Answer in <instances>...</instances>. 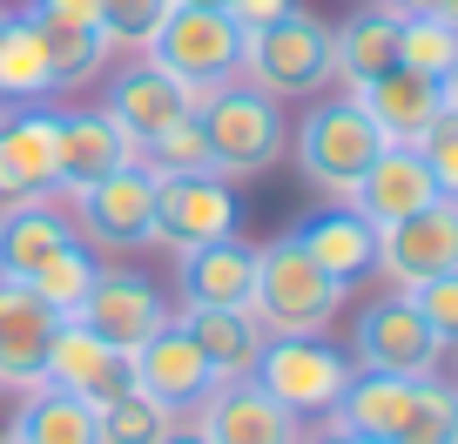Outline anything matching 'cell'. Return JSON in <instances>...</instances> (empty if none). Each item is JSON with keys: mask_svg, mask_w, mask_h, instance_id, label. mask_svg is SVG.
Masks as SVG:
<instances>
[{"mask_svg": "<svg viewBox=\"0 0 458 444\" xmlns=\"http://www.w3.org/2000/svg\"><path fill=\"white\" fill-rule=\"evenodd\" d=\"M196 121L209 135V169L223 182H243V175H263L276 155L290 148V121H284V101L250 88L243 74L196 101Z\"/></svg>", "mask_w": 458, "mask_h": 444, "instance_id": "cell-1", "label": "cell"}, {"mask_svg": "<svg viewBox=\"0 0 458 444\" xmlns=\"http://www.w3.org/2000/svg\"><path fill=\"white\" fill-rule=\"evenodd\" d=\"M344 297H351V283H337L324 263H310L290 236L257 249V297H250V310H257L263 337H324L330 316L344 310Z\"/></svg>", "mask_w": 458, "mask_h": 444, "instance_id": "cell-2", "label": "cell"}, {"mask_svg": "<svg viewBox=\"0 0 458 444\" xmlns=\"http://www.w3.org/2000/svg\"><path fill=\"white\" fill-rule=\"evenodd\" d=\"M243 81L263 88L276 101H303V95H324L337 81V54H330V28L303 7H290L276 28L250 34L243 41Z\"/></svg>", "mask_w": 458, "mask_h": 444, "instance_id": "cell-3", "label": "cell"}, {"mask_svg": "<svg viewBox=\"0 0 458 444\" xmlns=\"http://www.w3.org/2000/svg\"><path fill=\"white\" fill-rule=\"evenodd\" d=\"M377 148H385V135L371 129V115H364L358 101H317L310 115H303V129L290 135V155H297L303 182L324 188V196H351L358 188V175L377 162Z\"/></svg>", "mask_w": 458, "mask_h": 444, "instance_id": "cell-4", "label": "cell"}, {"mask_svg": "<svg viewBox=\"0 0 458 444\" xmlns=\"http://www.w3.org/2000/svg\"><path fill=\"white\" fill-rule=\"evenodd\" d=\"M142 54L202 101L209 88H223V81L243 74V28H236L223 7H175Z\"/></svg>", "mask_w": 458, "mask_h": 444, "instance_id": "cell-5", "label": "cell"}, {"mask_svg": "<svg viewBox=\"0 0 458 444\" xmlns=\"http://www.w3.org/2000/svg\"><path fill=\"white\" fill-rule=\"evenodd\" d=\"M250 377H257L290 417H330V404L344 398V384L358 371H351V357H344L337 344H324V337H270Z\"/></svg>", "mask_w": 458, "mask_h": 444, "instance_id": "cell-6", "label": "cell"}, {"mask_svg": "<svg viewBox=\"0 0 458 444\" xmlns=\"http://www.w3.org/2000/svg\"><path fill=\"white\" fill-rule=\"evenodd\" d=\"M445 337L431 330V316L418 310L404 289L364 303L358 310V344H351V364L358 371H385V377H438Z\"/></svg>", "mask_w": 458, "mask_h": 444, "instance_id": "cell-7", "label": "cell"}, {"mask_svg": "<svg viewBox=\"0 0 458 444\" xmlns=\"http://www.w3.org/2000/svg\"><path fill=\"white\" fill-rule=\"evenodd\" d=\"M68 215L88 249H148L156 243V169L148 162L114 169L108 182L68 196Z\"/></svg>", "mask_w": 458, "mask_h": 444, "instance_id": "cell-8", "label": "cell"}, {"mask_svg": "<svg viewBox=\"0 0 458 444\" xmlns=\"http://www.w3.org/2000/svg\"><path fill=\"white\" fill-rule=\"evenodd\" d=\"M452 270H458V196H438L431 209L377 230V276H385L391 289L411 297L418 283L452 276Z\"/></svg>", "mask_w": 458, "mask_h": 444, "instance_id": "cell-9", "label": "cell"}, {"mask_svg": "<svg viewBox=\"0 0 458 444\" xmlns=\"http://www.w3.org/2000/svg\"><path fill=\"white\" fill-rule=\"evenodd\" d=\"M236 236V188L216 169L196 175H156V243L162 249H202Z\"/></svg>", "mask_w": 458, "mask_h": 444, "instance_id": "cell-10", "label": "cell"}, {"mask_svg": "<svg viewBox=\"0 0 458 444\" xmlns=\"http://www.w3.org/2000/svg\"><path fill=\"white\" fill-rule=\"evenodd\" d=\"M74 323H88L101 344H114V350H129V357H135V350L169 323V303H162V289L148 283L142 270H114V263H101V276H95V289H88V303L74 310Z\"/></svg>", "mask_w": 458, "mask_h": 444, "instance_id": "cell-11", "label": "cell"}, {"mask_svg": "<svg viewBox=\"0 0 458 444\" xmlns=\"http://www.w3.org/2000/svg\"><path fill=\"white\" fill-rule=\"evenodd\" d=\"M41 384H55V390H68V398H81V404L101 411L108 398H122V390L135 384V357L114 350V344H101L88 323L61 316L55 344H47V364H41Z\"/></svg>", "mask_w": 458, "mask_h": 444, "instance_id": "cell-12", "label": "cell"}, {"mask_svg": "<svg viewBox=\"0 0 458 444\" xmlns=\"http://www.w3.org/2000/svg\"><path fill=\"white\" fill-rule=\"evenodd\" d=\"M129 162H142V148L114 129L101 108H68V115H55V196L61 202L95 188V182H108V175L129 169Z\"/></svg>", "mask_w": 458, "mask_h": 444, "instance_id": "cell-13", "label": "cell"}, {"mask_svg": "<svg viewBox=\"0 0 458 444\" xmlns=\"http://www.w3.org/2000/svg\"><path fill=\"white\" fill-rule=\"evenodd\" d=\"M101 115L114 121V129L129 135L135 148H148L156 135H169L182 115H196V95H189L175 74H162L156 61H129V68L108 81V95H101Z\"/></svg>", "mask_w": 458, "mask_h": 444, "instance_id": "cell-14", "label": "cell"}, {"mask_svg": "<svg viewBox=\"0 0 458 444\" xmlns=\"http://www.w3.org/2000/svg\"><path fill=\"white\" fill-rule=\"evenodd\" d=\"M189 417L202 424L209 444H297L303 438V417H290L257 377H229V384H216Z\"/></svg>", "mask_w": 458, "mask_h": 444, "instance_id": "cell-15", "label": "cell"}, {"mask_svg": "<svg viewBox=\"0 0 458 444\" xmlns=\"http://www.w3.org/2000/svg\"><path fill=\"white\" fill-rule=\"evenodd\" d=\"M55 196V108H7L0 115V209Z\"/></svg>", "mask_w": 458, "mask_h": 444, "instance_id": "cell-16", "label": "cell"}, {"mask_svg": "<svg viewBox=\"0 0 458 444\" xmlns=\"http://www.w3.org/2000/svg\"><path fill=\"white\" fill-rule=\"evenodd\" d=\"M438 202V182H431V169H425V155L418 148H377V162L358 175V188L344 196V209H358L371 230H391V222H404V215H418V209H431Z\"/></svg>", "mask_w": 458, "mask_h": 444, "instance_id": "cell-17", "label": "cell"}, {"mask_svg": "<svg viewBox=\"0 0 458 444\" xmlns=\"http://www.w3.org/2000/svg\"><path fill=\"white\" fill-rule=\"evenodd\" d=\"M175 289H182V310H250V297H257V243L223 236V243L182 249Z\"/></svg>", "mask_w": 458, "mask_h": 444, "instance_id": "cell-18", "label": "cell"}, {"mask_svg": "<svg viewBox=\"0 0 458 444\" xmlns=\"http://www.w3.org/2000/svg\"><path fill=\"white\" fill-rule=\"evenodd\" d=\"M55 323L61 316L47 310L21 276H0V390H34L41 384Z\"/></svg>", "mask_w": 458, "mask_h": 444, "instance_id": "cell-19", "label": "cell"}, {"mask_svg": "<svg viewBox=\"0 0 458 444\" xmlns=\"http://www.w3.org/2000/svg\"><path fill=\"white\" fill-rule=\"evenodd\" d=\"M135 384H142L156 404H169L175 417H189V411L216 390V371L202 364V350L189 344V330L169 316V323H162L156 337L135 350Z\"/></svg>", "mask_w": 458, "mask_h": 444, "instance_id": "cell-20", "label": "cell"}, {"mask_svg": "<svg viewBox=\"0 0 458 444\" xmlns=\"http://www.w3.org/2000/svg\"><path fill=\"white\" fill-rule=\"evenodd\" d=\"M371 115V129L385 135L391 148H418V135L438 121V108H445V81H431V74H418V68H391V74H377L371 88H358L351 95Z\"/></svg>", "mask_w": 458, "mask_h": 444, "instance_id": "cell-21", "label": "cell"}, {"mask_svg": "<svg viewBox=\"0 0 458 444\" xmlns=\"http://www.w3.org/2000/svg\"><path fill=\"white\" fill-rule=\"evenodd\" d=\"M68 243H74V215H68L61 196L0 209V276H21V283H28V276Z\"/></svg>", "mask_w": 458, "mask_h": 444, "instance_id": "cell-22", "label": "cell"}, {"mask_svg": "<svg viewBox=\"0 0 458 444\" xmlns=\"http://www.w3.org/2000/svg\"><path fill=\"white\" fill-rule=\"evenodd\" d=\"M398 34H404V14L398 7H364V14H351L344 28H330V54H337V81L358 95V88H371L377 74L398 68Z\"/></svg>", "mask_w": 458, "mask_h": 444, "instance_id": "cell-23", "label": "cell"}, {"mask_svg": "<svg viewBox=\"0 0 458 444\" xmlns=\"http://www.w3.org/2000/svg\"><path fill=\"white\" fill-rule=\"evenodd\" d=\"M290 243H297L310 263H324L337 283H358V276L377 270V230L364 222L358 209H324V215H310V222H297V230H290Z\"/></svg>", "mask_w": 458, "mask_h": 444, "instance_id": "cell-24", "label": "cell"}, {"mask_svg": "<svg viewBox=\"0 0 458 444\" xmlns=\"http://www.w3.org/2000/svg\"><path fill=\"white\" fill-rule=\"evenodd\" d=\"M175 323L189 330V344L202 350V364L216 371V384H229V377H250L263 357V323L257 310H182Z\"/></svg>", "mask_w": 458, "mask_h": 444, "instance_id": "cell-25", "label": "cell"}, {"mask_svg": "<svg viewBox=\"0 0 458 444\" xmlns=\"http://www.w3.org/2000/svg\"><path fill=\"white\" fill-rule=\"evenodd\" d=\"M411 384L418 377H385V371H358L351 384H344V398L330 404L324 424L330 431H358V438H398V417L404 404H411Z\"/></svg>", "mask_w": 458, "mask_h": 444, "instance_id": "cell-26", "label": "cell"}, {"mask_svg": "<svg viewBox=\"0 0 458 444\" xmlns=\"http://www.w3.org/2000/svg\"><path fill=\"white\" fill-rule=\"evenodd\" d=\"M14 438L21 444H101V424H95V404L68 398L55 384H34V390H21Z\"/></svg>", "mask_w": 458, "mask_h": 444, "instance_id": "cell-27", "label": "cell"}, {"mask_svg": "<svg viewBox=\"0 0 458 444\" xmlns=\"http://www.w3.org/2000/svg\"><path fill=\"white\" fill-rule=\"evenodd\" d=\"M47 95H55L47 34L28 14H7V34H0V101H47Z\"/></svg>", "mask_w": 458, "mask_h": 444, "instance_id": "cell-28", "label": "cell"}, {"mask_svg": "<svg viewBox=\"0 0 458 444\" xmlns=\"http://www.w3.org/2000/svg\"><path fill=\"white\" fill-rule=\"evenodd\" d=\"M95 276H101V256L81 243V236H74L68 249H55V256L28 276V289H34V297H41L55 316H74V310L88 303V289H95Z\"/></svg>", "mask_w": 458, "mask_h": 444, "instance_id": "cell-29", "label": "cell"}, {"mask_svg": "<svg viewBox=\"0 0 458 444\" xmlns=\"http://www.w3.org/2000/svg\"><path fill=\"white\" fill-rule=\"evenodd\" d=\"M47 34V68H55V95H74L88 88L101 68H108L114 47L101 41V28H41Z\"/></svg>", "mask_w": 458, "mask_h": 444, "instance_id": "cell-30", "label": "cell"}, {"mask_svg": "<svg viewBox=\"0 0 458 444\" xmlns=\"http://www.w3.org/2000/svg\"><path fill=\"white\" fill-rule=\"evenodd\" d=\"M95 424H101V444H156L162 431L175 424V411H169V404H156L142 384H129L122 398H108L95 411Z\"/></svg>", "mask_w": 458, "mask_h": 444, "instance_id": "cell-31", "label": "cell"}, {"mask_svg": "<svg viewBox=\"0 0 458 444\" xmlns=\"http://www.w3.org/2000/svg\"><path fill=\"white\" fill-rule=\"evenodd\" d=\"M452 424H458V390L438 384V377H418L391 444H452Z\"/></svg>", "mask_w": 458, "mask_h": 444, "instance_id": "cell-32", "label": "cell"}, {"mask_svg": "<svg viewBox=\"0 0 458 444\" xmlns=\"http://www.w3.org/2000/svg\"><path fill=\"white\" fill-rule=\"evenodd\" d=\"M398 61H404V68H418V74H431V81H445V74L458 68V28L445 14H404Z\"/></svg>", "mask_w": 458, "mask_h": 444, "instance_id": "cell-33", "label": "cell"}, {"mask_svg": "<svg viewBox=\"0 0 458 444\" xmlns=\"http://www.w3.org/2000/svg\"><path fill=\"white\" fill-rule=\"evenodd\" d=\"M169 14H175V0H101V41L108 47H148Z\"/></svg>", "mask_w": 458, "mask_h": 444, "instance_id": "cell-34", "label": "cell"}, {"mask_svg": "<svg viewBox=\"0 0 458 444\" xmlns=\"http://www.w3.org/2000/svg\"><path fill=\"white\" fill-rule=\"evenodd\" d=\"M142 162L156 175H196V169H209V135H202L196 115H182L169 135H156V142L142 148Z\"/></svg>", "mask_w": 458, "mask_h": 444, "instance_id": "cell-35", "label": "cell"}, {"mask_svg": "<svg viewBox=\"0 0 458 444\" xmlns=\"http://www.w3.org/2000/svg\"><path fill=\"white\" fill-rule=\"evenodd\" d=\"M418 155H425V169H431V182H438V196H458V101H445L438 121L418 135Z\"/></svg>", "mask_w": 458, "mask_h": 444, "instance_id": "cell-36", "label": "cell"}, {"mask_svg": "<svg viewBox=\"0 0 458 444\" xmlns=\"http://www.w3.org/2000/svg\"><path fill=\"white\" fill-rule=\"evenodd\" d=\"M411 303L431 316V330H438L445 344L458 337V270H452V276H431V283H418V289H411Z\"/></svg>", "mask_w": 458, "mask_h": 444, "instance_id": "cell-37", "label": "cell"}, {"mask_svg": "<svg viewBox=\"0 0 458 444\" xmlns=\"http://www.w3.org/2000/svg\"><path fill=\"white\" fill-rule=\"evenodd\" d=\"M34 28H101V0H28Z\"/></svg>", "mask_w": 458, "mask_h": 444, "instance_id": "cell-38", "label": "cell"}, {"mask_svg": "<svg viewBox=\"0 0 458 444\" xmlns=\"http://www.w3.org/2000/svg\"><path fill=\"white\" fill-rule=\"evenodd\" d=\"M290 7H297V0H229L223 14L236 21V28H243V41L250 34H263V28H276V21L290 14Z\"/></svg>", "mask_w": 458, "mask_h": 444, "instance_id": "cell-39", "label": "cell"}, {"mask_svg": "<svg viewBox=\"0 0 458 444\" xmlns=\"http://www.w3.org/2000/svg\"><path fill=\"white\" fill-rule=\"evenodd\" d=\"M297 444H385V438H358V431H330V424H317V431H303Z\"/></svg>", "mask_w": 458, "mask_h": 444, "instance_id": "cell-40", "label": "cell"}, {"mask_svg": "<svg viewBox=\"0 0 458 444\" xmlns=\"http://www.w3.org/2000/svg\"><path fill=\"white\" fill-rule=\"evenodd\" d=\"M156 444H209V438H202V424H196V417H175V424L162 431Z\"/></svg>", "mask_w": 458, "mask_h": 444, "instance_id": "cell-41", "label": "cell"}, {"mask_svg": "<svg viewBox=\"0 0 458 444\" xmlns=\"http://www.w3.org/2000/svg\"><path fill=\"white\" fill-rule=\"evenodd\" d=\"M385 7H398V14H438L445 0H385Z\"/></svg>", "mask_w": 458, "mask_h": 444, "instance_id": "cell-42", "label": "cell"}, {"mask_svg": "<svg viewBox=\"0 0 458 444\" xmlns=\"http://www.w3.org/2000/svg\"><path fill=\"white\" fill-rule=\"evenodd\" d=\"M445 101H458V68H452V74H445Z\"/></svg>", "mask_w": 458, "mask_h": 444, "instance_id": "cell-43", "label": "cell"}, {"mask_svg": "<svg viewBox=\"0 0 458 444\" xmlns=\"http://www.w3.org/2000/svg\"><path fill=\"white\" fill-rule=\"evenodd\" d=\"M175 7H229V0H175Z\"/></svg>", "mask_w": 458, "mask_h": 444, "instance_id": "cell-44", "label": "cell"}, {"mask_svg": "<svg viewBox=\"0 0 458 444\" xmlns=\"http://www.w3.org/2000/svg\"><path fill=\"white\" fill-rule=\"evenodd\" d=\"M438 14H445V21H452V28H458V0H445V7H438Z\"/></svg>", "mask_w": 458, "mask_h": 444, "instance_id": "cell-45", "label": "cell"}, {"mask_svg": "<svg viewBox=\"0 0 458 444\" xmlns=\"http://www.w3.org/2000/svg\"><path fill=\"white\" fill-rule=\"evenodd\" d=\"M0 444H21V438H14V431H7V438H0Z\"/></svg>", "mask_w": 458, "mask_h": 444, "instance_id": "cell-46", "label": "cell"}, {"mask_svg": "<svg viewBox=\"0 0 458 444\" xmlns=\"http://www.w3.org/2000/svg\"><path fill=\"white\" fill-rule=\"evenodd\" d=\"M0 34H7V14H0Z\"/></svg>", "mask_w": 458, "mask_h": 444, "instance_id": "cell-47", "label": "cell"}, {"mask_svg": "<svg viewBox=\"0 0 458 444\" xmlns=\"http://www.w3.org/2000/svg\"><path fill=\"white\" fill-rule=\"evenodd\" d=\"M452 444H458V424H452Z\"/></svg>", "mask_w": 458, "mask_h": 444, "instance_id": "cell-48", "label": "cell"}, {"mask_svg": "<svg viewBox=\"0 0 458 444\" xmlns=\"http://www.w3.org/2000/svg\"><path fill=\"white\" fill-rule=\"evenodd\" d=\"M0 115H7V108H0Z\"/></svg>", "mask_w": 458, "mask_h": 444, "instance_id": "cell-49", "label": "cell"}]
</instances>
